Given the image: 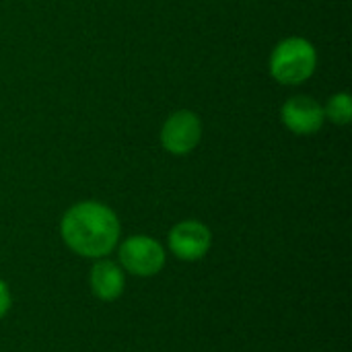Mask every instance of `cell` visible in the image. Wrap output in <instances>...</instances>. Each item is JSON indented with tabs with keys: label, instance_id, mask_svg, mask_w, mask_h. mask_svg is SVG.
I'll use <instances>...</instances> for the list:
<instances>
[{
	"label": "cell",
	"instance_id": "cell-1",
	"mask_svg": "<svg viewBox=\"0 0 352 352\" xmlns=\"http://www.w3.org/2000/svg\"><path fill=\"white\" fill-rule=\"evenodd\" d=\"M64 243L82 258L107 256L120 239V221L116 212L101 202H78L62 217Z\"/></svg>",
	"mask_w": 352,
	"mask_h": 352
},
{
	"label": "cell",
	"instance_id": "cell-2",
	"mask_svg": "<svg viewBox=\"0 0 352 352\" xmlns=\"http://www.w3.org/2000/svg\"><path fill=\"white\" fill-rule=\"evenodd\" d=\"M318 66V52L311 41L303 37L283 39L270 56V74L280 85H301Z\"/></svg>",
	"mask_w": 352,
	"mask_h": 352
},
{
	"label": "cell",
	"instance_id": "cell-3",
	"mask_svg": "<svg viewBox=\"0 0 352 352\" xmlns=\"http://www.w3.org/2000/svg\"><path fill=\"white\" fill-rule=\"evenodd\" d=\"M122 268L134 276H155L165 266V252L153 237L134 235L120 245Z\"/></svg>",
	"mask_w": 352,
	"mask_h": 352
},
{
	"label": "cell",
	"instance_id": "cell-4",
	"mask_svg": "<svg viewBox=\"0 0 352 352\" xmlns=\"http://www.w3.org/2000/svg\"><path fill=\"white\" fill-rule=\"evenodd\" d=\"M202 138V122L194 111L179 109L171 113L161 128V144L171 155L192 153Z\"/></svg>",
	"mask_w": 352,
	"mask_h": 352
},
{
	"label": "cell",
	"instance_id": "cell-5",
	"mask_svg": "<svg viewBox=\"0 0 352 352\" xmlns=\"http://www.w3.org/2000/svg\"><path fill=\"white\" fill-rule=\"evenodd\" d=\"M212 237L206 225L198 221H182L169 233V248L184 262L202 260L210 250Z\"/></svg>",
	"mask_w": 352,
	"mask_h": 352
},
{
	"label": "cell",
	"instance_id": "cell-6",
	"mask_svg": "<svg viewBox=\"0 0 352 352\" xmlns=\"http://www.w3.org/2000/svg\"><path fill=\"white\" fill-rule=\"evenodd\" d=\"M280 120L293 134L311 136L320 132V128L326 122V116H324V107L316 99L307 95H299L283 105Z\"/></svg>",
	"mask_w": 352,
	"mask_h": 352
},
{
	"label": "cell",
	"instance_id": "cell-7",
	"mask_svg": "<svg viewBox=\"0 0 352 352\" xmlns=\"http://www.w3.org/2000/svg\"><path fill=\"white\" fill-rule=\"evenodd\" d=\"M91 291L101 301H116L124 293L122 268L109 260H99L91 268Z\"/></svg>",
	"mask_w": 352,
	"mask_h": 352
},
{
	"label": "cell",
	"instance_id": "cell-8",
	"mask_svg": "<svg viewBox=\"0 0 352 352\" xmlns=\"http://www.w3.org/2000/svg\"><path fill=\"white\" fill-rule=\"evenodd\" d=\"M326 120H330L336 126H346L352 120V101L349 93H336L328 99L324 107Z\"/></svg>",
	"mask_w": 352,
	"mask_h": 352
},
{
	"label": "cell",
	"instance_id": "cell-9",
	"mask_svg": "<svg viewBox=\"0 0 352 352\" xmlns=\"http://www.w3.org/2000/svg\"><path fill=\"white\" fill-rule=\"evenodd\" d=\"M10 309V291L4 280H0V318L6 316Z\"/></svg>",
	"mask_w": 352,
	"mask_h": 352
}]
</instances>
